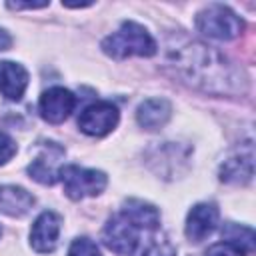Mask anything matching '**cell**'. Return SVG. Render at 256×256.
Listing matches in <instances>:
<instances>
[{
	"label": "cell",
	"mask_w": 256,
	"mask_h": 256,
	"mask_svg": "<svg viewBox=\"0 0 256 256\" xmlns=\"http://www.w3.org/2000/svg\"><path fill=\"white\" fill-rule=\"evenodd\" d=\"M166 66L184 84L210 94H236L246 88L242 72H238L220 52L196 40L168 44Z\"/></svg>",
	"instance_id": "1"
},
{
	"label": "cell",
	"mask_w": 256,
	"mask_h": 256,
	"mask_svg": "<svg viewBox=\"0 0 256 256\" xmlns=\"http://www.w3.org/2000/svg\"><path fill=\"white\" fill-rule=\"evenodd\" d=\"M156 40L150 36V32L136 22H124L116 32L102 40V50L118 60L128 56L148 58L156 54Z\"/></svg>",
	"instance_id": "2"
},
{
	"label": "cell",
	"mask_w": 256,
	"mask_h": 256,
	"mask_svg": "<svg viewBox=\"0 0 256 256\" xmlns=\"http://www.w3.org/2000/svg\"><path fill=\"white\" fill-rule=\"evenodd\" d=\"M196 28L204 36H208V38L232 40V38H236L242 32L244 22L228 6H224V4H210V6H206L204 10L198 12Z\"/></svg>",
	"instance_id": "3"
},
{
	"label": "cell",
	"mask_w": 256,
	"mask_h": 256,
	"mask_svg": "<svg viewBox=\"0 0 256 256\" xmlns=\"http://www.w3.org/2000/svg\"><path fill=\"white\" fill-rule=\"evenodd\" d=\"M60 180L64 184V192L72 200H82L86 196H98L106 188V174L100 170L80 168V166H64L60 172Z\"/></svg>",
	"instance_id": "4"
},
{
	"label": "cell",
	"mask_w": 256,
	"mask_h": 256,
	"mask_svg": "<svg viewBox=\"0 0 256 256\" xmlns=\"http://www.w3.org/2000/svg\"><path fill=\"white\" fill-rule=\"evenodd\" d=\"M138 230L140 228H136L122 214H118L106 222V226L102 230V242L118 256H134L138 250V244H140Z\"/></svg>",
	"instance_id": "5"
},
{
	"label": "cell",
	"mask_w": 256,
	"mask_h": 256,
	"mask_svg": "<svg viewBox=\"0 0 256 256\" xmlns=\"http://www.w3.org/2000/svg\"><path fill=\"white\" fill-rule=\"evenodd\" d=\"M62 162H64V148L56 142H44L38 148V154L34 156V160L30 162L28 174L36 182L52 186L60 180V172L64 168Z\"/></svg>",
	"instance_id": "6"
},
{
	"label": "cell",
	"mask_w": 256,
	"mask_h": 256,
	"mask_svg": "<svg viewBox=\"0 0 256 256\" xmlns=\"http://www.w3.org/2000/svg\"><path fill=\"white\" fill-rule=\"evenodd\" d=\"M120 112L112 102H94L80 112L78 128L88 136H106L116 128Z\"/></svg>",
	"instance_id": "7"
},
{
	"label": "cell",
	"mask_w": 256,
	"mask_h": 256,
	"mask_svg": "<svg viewBox=\"0 0 256 256\" xmlns=\"http://www.w3.org/2000/svg\"><path fill=\"white\" fill-rule=\"evenodd\" d=\"M74 106H76V96L62 86L48 88L46 92H42L40 102H38L40 116L50 124L64 122L74 110Z\"/></svg>",
	"instance_id": "8"
},
{
	"label": "cell",
	"mask_w": 256,
	"mask_h": 256,
	"mask_svg": "<svg viewBox=\"0 0 256 256\" xmlns=\"http://www.w3.org/2000/svg\"><path fill=\"white\" fill-rule=\"evenodd\" d=\"M218 208L214 204L208 202H200L196 204L186 218V236L190 242H202L204 238H208L216 226H218Z\"/></svg>",
	"instance_id": "9"
},
{
	"label": "cell",
	"mask_w": 256,
	"mask_h": 256,
	"mask_svg": "<svg viewBox=\"0 0 256 256\" xmlns=\"http://www.w3.org/2000/svg\"><path fill=\"white\" fill-rule=\"evenodd\" d=\"M58 234H60V218L54 212L46 210L32 224V230H30V246L36 252H40V254H48V252H52L56 248Z\"/></svg>",
	"instance_id": "10"
},
{
	"label": "cell",
	"mask_w": 256,
	"mask_h": 256,
	"mask_svg": "<svg viewBox=\"0 0 256 256\" xmlns=\"http://www.w3.org/2000/svg\"><path fill=\"white\" fill-rule=\"evenodd\" d=\"M252 174H254V154L250 144L238 154L230 156L220 168V180L226 184H246L252 180Z\"/></svg>",
	"instance_id": "11"
},
{
	"label": "cell",
	"mask_w": 256,
	"mask_h": 256,
	"mask_svg": "<svg viewBox=\"0 0 256 256\" xmlns=\"http://www.w3.org/2000/svg\"><path fill=\"white\" fill-rule=\"evenodd\" d=\"M28 86V72L22 64L2 60L0 62V94L8 100H20Z\"/></svg>",
	"instance_id": "12"
},
{
	"label": "cell",
	"mask_w": 256,
	"mask_h": 256,
	"mask_svg": "<svg viewBox=\"0 0 256 256\" xmlns=\"http://www.w3.org/2000/svg\"><path fill=\"white\" fill-rule=\"evenodd\" d=\"M172 114V106L164 98H148L136 108V120L146 130H158L162 128Z\"/></svg>",
	"instance_id": "13"
},
{
	"label": "cell",
	"mask_w": 256,
	"mask_h": 256,
	"mask_svg": "<svg viewBox=\"0 0 256 256\" xmlns=\"http://www.w3.org/2000/svg\"><path fill=\"white\" fill-rule=\"evenodd\" d=\"M120 214L130 222L134 224L136 228H144V230H156L160 226V212L144 202V200H138V198H130L122 204V210Z\"/></svg>",
	"instance_id": "14"
},
{
	"label": "cell",
	"mask_w": 256,
	"mask_h": 256,
	"mask_svg": "<svg viewBox=\"0 0 256 256\" xmlns=\"http://www.w3.org/2000/svg\"><path fill=\"white\" fill-rule=\"evenodd\" d=\"M34 206V196L20 186H0V212L24 216Z\"/></svg>",
	"instance_id": "15"
},
{
	"label": "cell",
	"mask_w": 256,
	"mask_h": 256,
	"mask_svg": "<svg viewBox=\"0 0 256 256\" xmlns=\"http://www.w3.org/2000/svg\"><path fill=\"white\" fill-rule=\"evenodd\" d=\"M222 238H224V242H230V244H234L236 248H240L244 254L254 252V246H256L254 230L248 228V226L228 222V224L224 226V230H222Z\"/></svg>",
	"instance_id": "16"
},
{
	"label": "cell",
	"mask_w": 256,
	"mask_h": 256,
	"mask_svg": "<svg viewBox=\"0 0 256 256\" xmlns=\"http://www.w3.org/2000/svg\"><path fill=\"white\" fill-rule=\"evenodd\" d=\"M140 256H176V248L164 234H154L148 238Z\"/></svg>",
	"instance_id": "17"
},
{
	"label": "cell",
	"mask_w": 256,
	"mask_h": 256,
	"mask_svg": "<svg viewBox=\"0 0 256 256\" xmlns=\"http://www.w3.org/2000/svg\"><path fill=\"white\" fill-rule=\"evenodd\" d=\"M68 256H102V254L90 238H76L68 248Z\"/></svg>",
	"instance_id": "18"
},
{
	"label": "cell",
	"mask_w": 256,
	"mask_h": 256,
	"mask_svg": "<svg viewBox=\"0 0 256 256\" xmlns=\"http://www.w3.org/2000/svg\"><path fill=\"white\" fill-rule=\"evenodd\" d=\"M206 256H246V254L230 242H218L206 250Z\"/></svg>",
	"instance_id": "19"
},
{
	"label": "cell",
	"mask_w": 256,
	"mask_h": 256,
	"mask_svg": "<svg viewBox=\"0 0 256 256\" xmlns=\"http://www.w3.org/2000/svg\"><path fill=\"white\" fill-rule=\"evenodd\" d=\"M14 154H16V142L8 134L0 132V166L6 164Z\"/></svg>",
	"instance_id": "20"
},
{
	"label": "cell",
	"mask_w": 256,
	"mask_h": 256,
	"mask_svg": "<svg viewBox=\"0 0 256 256\" xmlns=\"http://www.w3.org/2000/svg\"><path fill=\"white\" fill-rule=\"evenodd\" d=\"M6 6H8V8H12V10H22V8L36 10V8H46V6H48V2H8Z\"/></svg>",
	"instance_id": "21"
},
{
	"label": "cell",
	"mask_w": 256,
	"mask_h": 256,
	"mask_svg": "<svg viewBox=\"0 0 256 256\" xmlns=\"http://www.w3.org/2000/svg\"><path fill=\"white\" fill-rule=\"evenodd\" d=\"M10 44H12L10 34H8L4 28H0V50H8V48H10Z\"/></svg>",
	"instance_id": "22"
}]
</instances>
